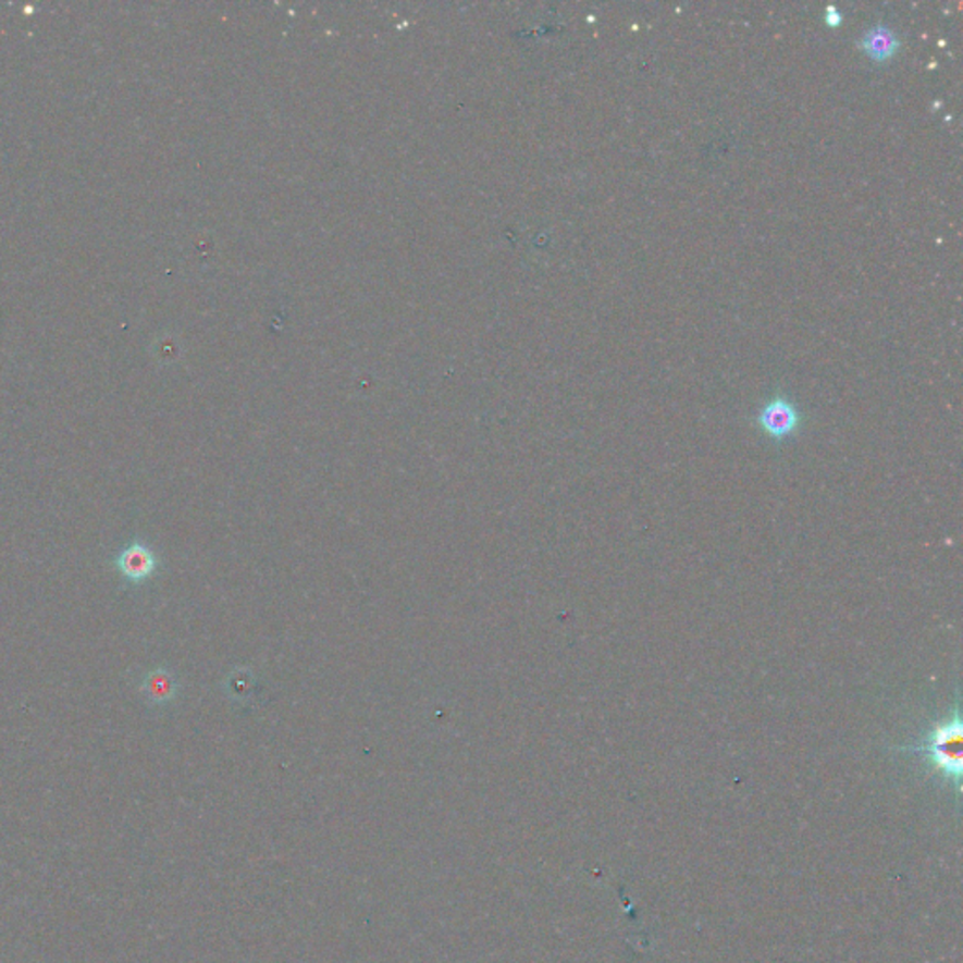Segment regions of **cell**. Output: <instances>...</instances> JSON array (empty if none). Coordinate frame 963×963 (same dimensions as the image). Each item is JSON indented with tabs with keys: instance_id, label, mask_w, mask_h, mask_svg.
Segmentation results:
<instances>
[{
	"instance_id": "cell-1",
	"label": "cell",
	"mask_w": 963,
	"mask_h": 963,
	"mask_svg": "<svg viewBox=\"0 0 963 963\" xmlns=\"http://www.w3.org/2000/svg\"><path fill=\"white\" fill-rule=\"evenodd\" d=\"M962 734V714L956 704L949 715L929 725L921 742L903 748V751L921 755L931 771H936L937 776L942 777L947 783L954 785V789L960 790L963 766Z\"/></svg>"
},
{
	"instance_id": "cell-2",
	"label": "cell",
	"mask_w": 963,
	"mask_h": 963,
	"mask_svg": "<svg viewBox=\"0 0 963 963\" xmlns=\"http://www.w3.org/2000/svg\"><path fill=\"white\" fill-rule=\"evenodd\" d=\"M110 569L125 588L138 590L155 580L162 569V559L146 539L134 536L110 557Z\"/></svg>"
},
{
	"instance_id": "cell-3",
	"label": "cell",
	"mask_w": 963,
	"mask_h": 963,
	"mask_svg": "<svg viewBox=\"0 0 963 963\" xmlns=\"http://www.w3.org/2000/svg\"><path fill=\"white\" fill-rule=\"evenodd\" d=\"M755 423L771 443L781 444L797 437L804 425V415L787 395L777 394L758 409Z\"/></svg>"
},
{
	"instance_id": "cell-4",
	"label": "cell",
	"mask_w": 963,
	"mask_h": 963,
	"mask_svg": "<svg viewBox=\"0 0 963 963\" xmlns=\"http://www.w3.org/2000/svg\"><path fill=\"white\" fill-rule=\"evenodd\" d=\"M138 691L147 706L164 709L180 699L181 681L172 668L164 665L153 666L146 672L139 674Z\"/></svg>"
},
{
	"instance_id": "cell-5",
	"label": "cell",
	"mask_w": 963,
	"mask_h": 963,
	"mask_svg": "<svg viewBox=\"0 0 963 963\" xmlns=\"http://www.w3.org/2000/svg\"><path fill=\"white\" fill-rule=\"evenodd\" d=\"M856 44L875 63H887L890 59H894L901 49L900 35L885 23H877L866 28Z\"/></svg>"
},
{
	"instance_id": "cell-6",
	"label": "cell",
	"mask_w": 963,
	"mask_h": 963,
	"mask_svg": "<svg viewBox=\"0 0 963 963\" xmlns=\"http://www.w3.org/2000/svg\"><path fill=\"white\" fill-rule=\"evenodd\" d=\"M825 22L830 25V27H838L843 23V14L839 12L836 7H828L825 10Z\"/></svg>"
}]
</instances>
